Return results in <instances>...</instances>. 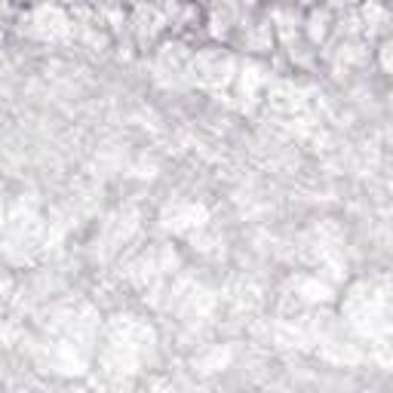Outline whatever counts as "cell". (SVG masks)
I'll use <instances>...</instances> for the list:
<instances>
[{
	"label": "cell",
	"mask_w": 393,
	"mask_h": 393,
	"mask_svg": "<svg viewBox=\"0 0 393 393\" xmlns=\"http://www.w3.org/2000/svg\"><path fill=\"white\" fill-rule=\"evenodd\" d=\"M18 34L31 37V40H65L74 34V16L65 9L59 0H34L22 6L18 16Z\"/></svg>",
	"instance_id": "cell-1"
},
{
	"label": "cell",
	"mask_w": 393,
	"mask_h": 393,
	"mask_svg": "<svg viewBox=\"0 0 393 393\" xmlns=\"http://www.w3.org/2000/svg\"><path fill=\"white\" fill-rule=\"evenodd\" d=\"M237 55L231 52L228 43H206L200 46V50H194L191 55V80L196 83V87L203 89H221V87H231L233 77H237Z\"/></svg>",
	"instance_id": "cell-2"
},
{
	"label": "cell",
	"mask_w": 393,
	"mask_h": 393,
	"mask_svg": "<svg viewBox=\"0 0 393 393\" xmlns=\"http://www.w3.org/2000/svg\"><path fill=\"white\" fill-rule=\"evenodd\" d=\"M231 50H240L246 55H255V59H265L277 50V34H274V25H270V16L265 6H255L252 13L243 18L240 28L233 31L231 37Z\"/></svg>",
	"instance_id": "cell-3"
},
{
	"label": "cell",
	"mask_w": 393,
	"mask_h": 393,
	"mask_svg": "<svg viewBox=\"0 0 393 393\" xmlns=\"http://www.w3.org/2000/svg\"><path fill=\"white\" fill-rule=\"evenodd\" d=\"M304 40L316 46V50H326L335 34V9L326 4V0H316V4L304 6V22H301Z\"/></svg>",
	"instance_id": "cell-4"
},
{
	"label": "cell",
	"mask_w": 393,
	"mask_h": 393,
	"mask_svg": "<svg viewBox=\"0 0 393 393\" xmlns=\"http://www.w3.org/2000/svg\"><path fill=\"white\" fill-rule=\"evenodd\" d=\"M357 16L362 25V37L372 43L393 31V6L387 0H362L357 6Z\"/></svg>",
	"instance_id": "cell-5"
},
{
	"label": "cell",
	"mask_w": 393,
	"mask_h": 393,
	"mask_svg": "<svg viewBox=\"0 0 393 393\" xmlns=\"http://www.w3.org/2000/svg\"><path fill=\"white\" fill-rule=\"evenodd\" d=\"M372 62L381 68V74L393 77V31L387 37H381V40H375V55H372Z\"/></svg>",
	"instance_id": "cell-6"
},
{
	"label": "cell",
	"mask_w": 393,
	"mask_h": 393,
	"mask_svg": "<svg viewBox=\"0 0 393 393\" xmlns=\"http://www.w3.org/2000/svg\"><path fill=\"white\" fill-rule=\"evenodd\" d=\"M326 4H329L335 13H348V9H357L362 0H326Z\"/></svg>",
	"instance_id": "cell-7"
},
{
	"label": "cell",
	"mask_w": 393,
	"mask_h": 393,
	"mask_svg": "<svg viewBox=\"0 0 393 393\" xmlns=\"http://www.w3.org/2000/svg\"><path fill=\"white\" fill-rule=\"evenodd\" d=\"M4 4H9V6H28V4H34V0H4Z\"/></svg>",
	"instance_id": "cell-8"
},
{
	"label": "cell",
	"mask_w": 393,
	"mask_h": 393,
	"mask_svg": "<svg viewBox=\"0 0 393 393\" xmlns=\"http://www.w3.org/2000/svg\"><path fill=\"white\" fill-rule=\"evenodd\" d=\"M105 4H126V0H105Z\"/></svg>",
	"instance_id": "cell-9"
},
{
	"label": "cell",
	"mask_w": 393,
	"mask_h": 393,
	"mask_svg": "<svg viewBox=\"0 0 393 393\" xmlns=\"http://www.w3.org/2000/svg\"><path fill=\"white\" fill-rule=\"evenodd\" d=\"M196 4H206V0H196Z\"/></svg>",
	"instance_id": "cell-10"
}]
</instances>
